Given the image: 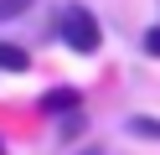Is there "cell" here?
<instances>
[{
    "instance_id": "cell-2",
    "label": "cell",
    "mask_w": 160,
    "mask_h": 155,
    "mask_svg": "<svg viewBox=\"0 0 160 155\" xmlns=\"http://www.w3.org/2000/svg\"><path fill=\"white\" fill-rule=\"evenodd\" d=\"M72 109H83V93H78L72 83H57V88H47L42 98H36V114H42V119H62V114H72Z\"/></svg>"
},
{
    "instance_id": "cell-3",
    "label": "cell",
    "mask_w": 160,
    "mask_h": 155,
    "mask_svg": "<svg viewBox=\"0 0 160 155\" xmlns=\"http://www.w3.org/2000/svg\"><path fill=\"white\" fill-rule=\"evenodd\" d=\"M0 72H5V78L31 72V52H26L21 41H0Z\"/></svg>"
},
{
    "instance_id": "cell-5",
    "label": "cell",
    "mask_w": 160,
    "mask_h": 155,
    "mask_svg": "<svg viewBox=\"0 0 160 155\" xmlns=\"http://www.w3.org/2000/svg\"><path fill=\"white\" fill-rule=\"evenodd\" d=\"M78 134H88V109H72L57 119V145H72Z\"/></svg>"
},
{
    "instance_id": "cell-4",
    "label": "cell",
    "mask_w": 160,
    "mask_h": 155,
    "mask_svg": "<svg viewBox=\"0 0 160 155\" xmlns=\"http://www.w3.org/2000/svg\"><path fill=\"white\" fill-rule=\"evenodd\" d=\"M124 134H129V140H155L160 145V114H129Z\"/></svg>"
},
{
    "instance_id": "cell-9",
    "label": "cell",
    "mask_w": 160,
    "mask_h": 155,
    "mask_svg": "<svg viewBox=\"0 0 160 155\" xmlns=\"http://www.w3.org/2000/svg\"><path fill=\"white\" fill-rule=\"evenodd\" d=\"M0 155H11V145H5V134H0Z\"/></svg>"
},
{
    "instance_id": "cell-7",
    "label": "cell",
    "mask_w": 160,
    "mask_h": 155,
    "mask_svg": "<svg viewBox=\"0 0 160 155\" xmlns=\"http://www.w3.org/2000/svg\"><path fill=\"white\" fill-rule=\"evenodd\" d=\"M139 47H145V57L160 62V26H145V31H139Z\"/></svg>"
},
{
    "instance_id": "cell-6",
    "label": "cell",
    "mask_w": 160,
    "mask_h": 155,
    "mask_svg": "<svg viewBox=\"0 0 160 155\" xmlns=\"http://www.w3.org/2000/svg\"><path fill=\"white\" fill-rule=\"evenodd\" d=\"M36 5H42V0H0V26H11V21H21V16H31Z\"/></svg>"
},
{
    "instance_id": "cell-1",
    "label": "cell",
    "mask_w": 160,
    "mask_h": 155,
    "mask_svg": "<svg viewBox=\"0 0 160 155\" xmlns=\"http://www.w3.org/2000/svg\"><path fill=\"white\" fill-rule=\"evenodd\" d=\"M52 36L62 41L67 52H78V57H98V52H103V21H98L93 5L67 0V5L52 10Z\"/></svg>"
},
{
    "instance_id": "cell-8",
    "label": "cell",
    "mask_w": 160,
    "mask_h": 155,
    "mask_svg": "<svg viewBox=\"0 0 160 155\" xmlns=\"http://www.w3.org/2000/svg\"><path fill=\"white\" fill-rule=\"evenodd\" d=\"M72 155H103V150H98V145H78Z\"/></svg>"
}]
</instances>
